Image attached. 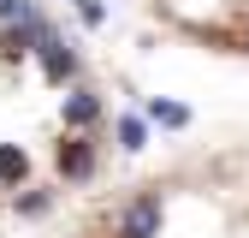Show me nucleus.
<instances>
[{"label": "nucleus", "mask_w": 249, "mask_h": 238, "mask_svg": "<svg viewBox=\"0 0 249 238\" xmlns=\"http://www.w3.org/2000/svg\"><path fill=\"white\" fill-rule=\"evenodd\" d=\"M124 238H154V232H160V202H154V197H142V202H131V208H124V226H119Z\"/></svg>", "instance_id": "f257e3e1"}, {"label": "nucleus", "mask_w": 249, "mask_h": 238, "mask_svg": "<svg viewBox=\"0 0 249 238\" xmlns=\"http://www.w3.org/2000/svg\"><path fill=\"white\" fill-rule=\"evenodd\" d=\"M119 143L124 149H142L148 143V125H142V119H119Z\"/></svg>", "instance_id": "423d86ee"}, {"label": "nucleus", "mask_w": 249, "mask_h": 238, "mask_svg": "<svg viewBox=\"0 0 249 238\" xmlns=\"http://www.w3.org/2000/svg\"><path fill=\"white\" fill-rule=\"evenodd\" d=\"M148 113H154V119H160V125H184V119H190V113H184L178 101H154Z\"/></svg>", "instance_id": "0eeeda50"}, {"label": "nucleus", "mask_w": 249, "mask_h": 238, "mask_svg": "<svg viewBox=\"0 0 249 238\" xmlns=\"http://www.w3.org/2000/svg\"><path fill=\"white\" fill-rule=\"evenodd\" d=\"M36 48H42V72H48L53 83H59V78H71V72H77V54H71L66 42H59V36H53V30H48V36H42Z\"/></svg>", "instance_id": "f03ea898"}, {"label": "nucleus", "mask_w": 249, "mask_h": 238, "mask_svg": "<svg viewBox=\"0 0 249 238\" xmlns=\"http://www.w3.org/2000/svg\"><path fill=\"white\" fill-rule=\"evenodd\" d=\"M95 155H89V143H59V173L66 178H89Z\"/></svg>", "instance_id": "7ed1b4c3"}, {"label": "nucleus", "mask_w": 249, "mask_h": 238, "mask_svg": "<svg viewBox=\"0 0 249 238\" xmlns=\"http://www.w3.org/2000/svg\"><path fill=\"white\" fill-rule=\"evenodd\" d=\"M24 173H30V161H24V149H12V143H0V178H6V185H18Z\"/></svg>", "instance_id": "20e7f679"}, {"label": "nucleus", "mask_w": 249, "mask_h": 238, "mask_svg": "<svg viewBox=\"0 0 249 238\" xmlns=\"http://www.w3.org/2000/svg\"><path fill=\"white\" fill-rule=\"evenodd\" d=\"M95 113H101L95 96H71V101H66V119H71V125H95Z\"/></svg>", "instance_id": "39448f33"}, {"label": "nucleus", "mask_w": 249, "mask_h": 238, "mask_svg": "<svg viewBox=\"0 0 249 238\" xmlns=\"http://www.w3.org/2000/svg\"><path fill=\"white\" fill-rule=\"evenodd\" d=\"M18 12H24V0H0V18H6V24H12Z\"/></svg>", "instance_id": "6e6552de"}, {"label": "nucleus", "mask_w": 249, "mask_h": 238, "mask_svg": "<svg viewBox=\"0 0 249 238\" xmlns=\"http://www.w3.org/2000/svg\"><path fill=\"white\" fill-rule=\"evenodd\" d=\"M77 6H83V0H77Z\"/></svg>", "instance_id": "1a4fd4ad"}]
</instances>
